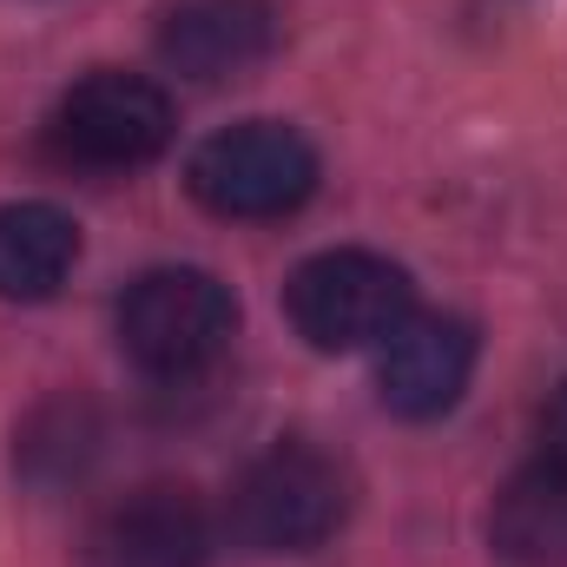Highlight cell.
Here are the masks:
<instances>
[{
	"instance_id": "1",
	"label": "cell",
	"mask_w": 567,
	"mask_h": 567,
	"mask_svg": "<svg viewBox=\"0 0 567 567\" xmlns=\"http://www.w3.org/2000/svg\"><path fill=\"white\" fill-rule=\"evenodd\" d=\"M350 515V475L310 449V442H278L265 449L225 502V528L251 555H303L323 548Z\"/></svg>"
},
{
	"instance_id": "2",
	"label": "cell",
	"mask_w": 567,
	"mask_h": 567,
	"mask_svg": "<svg viewBox=\"0 0 567 567\" xmlns=\"http://www.w3.org/2000/svg\"><path fill=\"white\" fill-rule=\"evenodd\" d=\"M284 310L310 350H370L416 317L410 271L377 251H323L284 284Z\"/></svg>"
},
{
	"instance_id": "3",
	"label": "cell",
	"mask_w": 567,
	"mask_h": 567,
	"mask_svg": "<svg viewBox=\"0 0 567 567\" xmlns=\"http://www.w3.org/2000/svg\"><path fill=\"white\" fill-rule=\"evenodd\" d=\"M231 330H238L231 290L212 271H192V265L145 271L120 297V350L145 377H198L205 363L225 357Z\"/></svg>"
},
{
	"instance_id": "4",
	"label": "cell",
	"mask_w": 567,
	"mask_h": 567,
	"mask_svg": "<svg viewBox=\"0 0 567 567\" xmlns=\"http://www.w3.org/2000/svg\"><path fill=\"white\" fill-rule=\"evenodd\" d=\"M185 185L218 218H284L317 192V152L278 120H245L192 152Z\"/></svg>"
},
{
	"instance_id": "5",
	"label": "cell",
	"mask_w": 567,
	"mask_h": 567,
	"mask_svg": "<svg viewBox=\"0 0 567 567\" xmlns=\"http://www.w3.org/2000/svg\"><path fill=\"white\" fill-rule=\"evenodd\" d=\"M47 145L66 158V165H86V172H133L152 165L165 145H172V100L165 86H152L145 73H86L60 106H53V126Z\"/></svg>"
},
{
	"instance_id": "6",
	"label": "cell",
	"mask_w": 567,
	"mask_h": 567,
	"mask_svg": "<svg viewBox=\"0 0 567 567\" xmlns=\"http://www.w3.org/2000/svg\"><path fill=\"white\" fill-rule=\"evenodd\" d=\"M212 515L185 482H145L106 502L86 528V567H205Z\"/></svg>"
},
{
	"instance_id": "7",
	"label": "cell",
	"mask_w": 567,
	"mask_h": 567,
	"mask_svg": "<svg viewBox=\"0 0 567 567\" xmlns=\"http://www.w3.org/2000/svg\"><path fill=\"white\" fill-rule=\"evenodd\" d=\"M468 377H475V330L462 317H410L383 343L377 396H383L390 416L429 423V416H442V410L462 403Z\"/></svg>"
},
{
	"instance_id": "8",
	"label": "cell",
	"mask_w": 567,
	"mask_h": 567,
	"mask_svg": "<svg viewBox=\"0 0 567 567\" xmlns=\"http://www.w3.org/2000/svg\"><path fill=\"white\" fill-rule=\"evenodd\" d=\"M278 47L271 0H178L158 27V53L185 80H238Z\"/></svg>"
},
{
	"instance_id": "9",
	"label": "cell",
	"mask_w": 567,
	"mask_h": 567,
	"mask_svg": "<svg viewBox=\"0 0 567 567\" xmlns=\"http://www.w3.org/2000/svg\"><path fill=\"white\" fill-rule=\"evenodd\" d=\"M488 542L515 567H567V455H535L515 468L488 508Z\"/></svg>"
},
{
	"instance_id": "10",
	"label": "cell",
	"mask_w": 567,
	"mask_h": 567,
	"mask_svg": "<svg viewBox=\"0 0 567 567\" xmlns=\"http://www.w3.org/2000/svg\"><path fill=\"white\" fill-rule=\"evenodd\" d=\"M73 258H80V225L60 205H40V198L0 205V297L7 303L53 297Z\"/></svg>"
},
{
	"instance_id": "11",
	"label": "cell",
	"mask_w": 567,
	"mask_h": 567,
	"mask_svg": "<svg viewBox=\"0 0 567 567\" xmlns=\"http://www.w3.org/2000/svg\"><path fill=\"white\" fill-rule=\"evenodd\" d=\"M100 455V416L80 403V396H60V403H40L27 429H20V475H33L40 488H60L73 475H86V462Z\"/></svg>"
},
{
	"instance_id": "12",
	"label": "cell",
	"mask_w": 567,
	"mask_h": 567,
	"mask_svg": "<svg viewBox=\"0 0 567 567\" xmlns=\"http://www.w3.org/2000/svg\"><path fill=\"white\" fill-rule=\"evenodd\" d=\"M542 449L548 455H567V383L548 396V410H542Z\"/></svg>"
}]
</instances>
